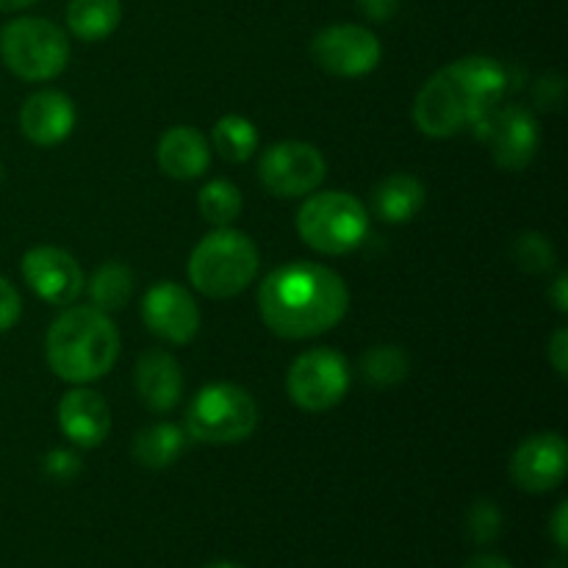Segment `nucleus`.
Listing matches in <instances>:
<instances>
[{"label": "nucleus", "instance_id": "1", "mask_svg": "<svg viewBox=\"0 0 568 568\" xmlns=\"http://www.w3.org/2000/svg\"><path fill=\"white\" fill-rule=\"evenodd\" d=\"M349 308L342 275L322 264L294 261L264 277L258 311L264 325L281 338H314L333 331Z\"/></svg>", "mask_w": 568, "mask_h": 568}, {"label": "nucleus", "instance_id": "2", "mask_svg": "<svg viewBox=\"0 0 568 568\" xmlns=\"http://www.w3.org/2000/svg\"><path fill=\"white\" fill-rule=\"evenodd\" d=\"M508 92V70L488 55H466L438 70L419 89L414 120L425 136L449 139L497 109Z\"/></svg>", "mask_w": 568, "mask_h": 568}, {"label": "nucleus", "instance_id": "3", "mask_svg": "<svg viewBox=\"0 0 568 568\" xmlns=\"http://www.w3.org/2000/svg\"><path fill=\"white\" fill-rule=\"evenodd\" d=\"M44 353H48V364L55 377L83 386V383L109 375L111 366L116 364L120 333L109 314L98 311L94 305L67 308L50 325Z\"/></svg>", "mask_w": 568, "mask_h": 568}, {"label": "nucleus", "instance_id": "4", "mask_svg": "<svg viewBox=\"0 0 568 568\" xmlns=\"http://www.w3.org/2000/svg\"><path fill=\"white\" fill-rule=\"evenodd\" d=\"M261 255L253 239L233 227L211 231L189 258V281L211 300L242 294L258 275Z\"/></svg>", "mask_w": 568, "mask_h": 568}, {"label": "nucleus", "instance_id": "5", "mask_svg": "<svg viewBox=\"0 0 568 568\" xmlns=\"http://www.w3.org/2000/svg\"><path fill=\"white\" fill-rule=\"evenodd\" d=\"M297 233L322 255H347L361 247L369 233L364 203L347 192L311 194L297 211Z\"/></svg>", "mask_w": 568, "mask_h": 568}, {"label": "nucleus", "instance_id": "6", "mask_svg": "<svg viewBox=\"0 0 568 568\" xmlns=\"http://www.w3.org/2000/svg\"><path fill=\"white\" fill-rule=\"evenodd\" d=\"M0 59L22 81H50L70 61V42L55 22L42 17H17L0 31Z\"/></svg>", "mask_w": 568, "mask_h": 568}, {"label": "nucleus", "instance_id": "7", "mask_svg": "<svg viewBox=\"0 0 568 568\" xmlns=\"http://www.w3.org/2000/svg\"><path fill=\"white\" fill-rule=\"evenodd\" d=\"M258 427V405L236 383H211L194 394L186 430L200 444H239Z\"/></svg>", "mask_w": 568, "mask_h": 568}, {"label": "nucleus", "instance_id": "8", "mask_svg": "<svg viewBox=\"0 0 568 568\" xmlns=\"http://www.w3.org/2000/svg\"><path fill=\"white\" fill-rule=\"evenodd\" d=\"M475 136L491 153L494 164L505 172H521L536 159L541 131L525 105H497L475 122Z\"/></svg>", "mask_w": 568, "mask_h": 568}, {"label": "nucleus", "instance_id": "9", "mask_svg": "<svg viewBox=\"0 0 568 568\" xmlns=\"http://www.w3.org/2000/svg\"><path fill=\"white\" fill-rule=\"evenodd\" d=\"M288 397L297 408L320 414L344 399L349 388V366L336 349L316 347L300 355L286 377Z\"/></svg>", "mask_w": 568, "mask_h": 568}, {"label": "nucleus", "instance_id": "10", "mask_svg": "<svg viewBox=\"0 0 568 568\" xmlns=\"http://www.w3.org/2000/svg\"><path fill=\"white\" fill-rule=\"evenodd\" d=\"M325 175V155L308 142L272 144L258 164V181L275 197H303L316 192Z\"/></svg>", "mask_w": 568, "mask_h": 568}, {"label": "nucleus", "instance_id": "11", "mask_svg": "<svg viewBox=\"0 0 568 568\" xmlns=\"http://www.w3.org/2000/svg\"><path fill=\"white\" fill-rule=\"evenodd\" d=\"M316 67L338 78H361L381 64V42L364 26H331L311 42Z\"/></svg>", "mask_w": 568, "mask_h": 568}, {"label": "nucleus", "instance_id": "12", "mask_svg": "<svg viewBox=\"0 0 568 568\" xmlns=\"http://www.w3.org/2000/svg\"><path fill=\"white\" fill-rule=\"evenodd\" d=\"M568 469V447L560 433H538L527 442L519 444V449L510 458V477L519 488L530 494L552 491L564 483Z\"/></svg>", "mask_w": 568, "mask_h": 568}, {"label": "nucleus", "instance_id": "13", "mask_svg": "<svg viewBox=\"0 0 568 568\" xmlns=\"http://www.w3.org/2000/svg\"><path fill=\"white\" fill-rule=\"evenodd\" d=\"M142 320L153 336L170 344H186L197 336L200 311L186 288L161 281L144 294Z\"/></svg>", "mask_w": 568, "mask_h": 568}, {"label": "nucleus", "instance_id": "14", "mask_svg": "<svg viewBox=\"0 0 568 568\" xmlns=\"http://www.w3.org/2000/svg\"><path fill=\"white\" fill-rule=\"evenodd\" d=\"M22 277L50 305H70L83 288L78 261L61 247H33L22 255Z\"/></svg>", "mask_w": 568, "mask_h": 568}, {"label": "nucleus", "instance_id": "15", "mask_svg": "<svg viewBox=\"0 0 568 568\" xmlns=\"http://www.w3.org/2000/svg\"><path fill=\"white\" fill-rule=\"evenodd\" d=\"M20 128L28 142L39 148H53L64 142L75 128V105L64 92L42 89L22 103Z\"/></svg>", "mask_w": 568, "mask_h": 568}, {"label": "nucleus", "instance_id": "16", "mask_svg": "<svg viewBox=\"0 0 568 568\" xmlns=\"http://www.w3.org/2000/svg\"><path fill=\"white\" fill-rule=\"evenodd\" d=\"M59 427L78 447H100L111 430L109 403L92 388H72L59 403Z\"/></svg>", "mask_w": 568, "mask_h": 568}, {"label": "nucleus", "instance_id": "17", "mask_svg": "<svg viewBox=\"0 0 568 568\" xmlns=\"http://www.w3.org/2000/svg\"><path fill=\"white\" fill-rule=\"evenodd\" d=\"M136 392L144 408L155 414L172 410L183 394L181 364L164 349H148L136 361Z\"/></svg>", "mask_w": 568, "mask_h": 568}, {"label": "nucleus", "instance_id": "18", "mask_svg": "<svg viewBox=\"0 0 568 568\" xmlns=\"http://www.w3.org/2000/svg\"><path fill=\"white\" fill-rule=\"evenodd\" d=\"M211 164V148L200 131L189 125L170 128L159 142V166L175 181H194Z\"/></svg>", "mask_w": 568, "mask_h": 568}, {"label": "nucleus", "instance_id": "19", "mask_svg": "<svg viewBox=\"0 0 568 568\" xmlns=\"http://www.w3.org/2000/svg\"><path fill=\"white\" fill-rule=\"evenodd\" d=\"M425 205V186L419 178L414 175H388L377 183L375 194H372V211L381 216L383 222L392 225H403V222L414 220Z\"/></svg>", "mask_w": 568, "mask_h": 568}, {"label": "nucleus", "instance_id": "20", "mask_svg": "<svg viewBox=\"0 0 568 568\" xmlns=\"http://www.w3.org/2000/svg\"><path fill=\"white\" fill-rule=\"evenodd\" d=\"M120 0H70L67 3V26L83 42H100L120 28Z\"/></svg>", "mask_w": 568, "mask_h": 568}, {"label": "nucleus", "instance_id": "21", "mask_svg": "<svg viewBox=\"0 0 568 568\" xmlns=\"http://www.w3.org/2000/svg\"><path fill=\"white\" fill-rule=\"evenodd\" d=\"M183 447H186V436H183L181 427L161 422V425H150L136 433L131 453L139 466L166 469V466H172L181 458Z\"/></svg>", "mask_w": 568, "mask_h": 568}, {"label": "nucleus", "instance_id": "22", "mask_svg": "<svg viewBox=\"0 0 568 568\" xmlns=\"http://www.w3.org/2000/svg\"><path fill=\"white\" fill-rule=\"evenodd\" d=\"M133 294V272L128 270L120 261H109V264L100 266L98 272L89 281V297H92V305L103 314H111V311L125 308L128 300Z\"/></svg>", "mask_w": 568, "mask_h": 568}, {"label": "nucleus", "instance_id": "23", "mask_svg": "<svg viewBox=\"0 0 568 568\" xmlns=\"http://www.w3.org/2000/svg\"><path fill=\"white\" fill-rule=\"evenodd\" d=\"M214 148L231 164H242V161L253 159L255 148H258V131L247 116L225 114L214 125Z\"/></svg>", "mask_w": 568, "mask_h": 568}, {"label": "nucleus", "instance_id": "24", "mask_svg": "<svg viewBox=\"0 0 568 568\" xmlns=\"http://www.w3.org/2000/svg\"><path fill=\"white\" fill-rule=\"evenodd\" d=\"M200 214L214 227H231L242 214V192L231 181H209L200 189Z\"/></svg>", "mask_w": 568, "mask_h": 568}, {"label": "nucleus", "instance_id": "25", "mask_svg": "<svg viewBox=\"0 0 568 568\" xmlns=\"http://www.w3.org/2000/svg\"><path fill=\"white\" fill-rule=\"evenodd\" d=\"M361 372H364V381L372 388H392L403 383L405 375H408V355L399 347H386V344L372 347L361 358Z\"/></svg>", "mask_w": 568, "mask_h": 568}, {"label": "nucleus", "instance_id": "26", "mask_svg": "<svg viewBox=\"0 0 568 568\" xmlns=\"http://www.w3.org/2000/svg\"><path fill=\"white\" fill-rule=\"evenodd\" d=\"M510 255H514L519 270L532 272V275H544V272L552 270L555 261H558L555 247L549 244L547 236H541V233H521L514 242Z\"/></svg>", "mask_w": 568, "mask_h": 568}, {"label": "nucleus", "instance_id": "27", "mask_svg": "<svg viewBox=\"0 0 568 568\" xmlns=\"http://www.w3.org/2000/svg\"><path fill=\"white\" fill-rule=\"evenodd\" d=\"M466 527H469V536L475 541H494L499 536V530H503V514L491 503H477L471 508Z\"/></svg>", "mask_w": 568, "mask_h": 568}, {"label": "nucleus", "instance_id": "28", "mask_svg": "<svg viewBox=\"0 0 568 568\" xmlns=\"http://www.w3.org/2000/svg\"><path fill=\"white\" fill-rule=\"evenodd\" d=\"M22 314V300L6 277H0V333L11 331Z\"/></svg>", "mask_w": 568, "mask_h": 568}, {"label": "nucleus", "instance_id": "29", "mask_svg": "<svg viewBox=\"0 0 568 568\" xmlns=\"http://www.w3.org/2000/svg\"><path fill=\"white\" fill-rule=\"evenodd\" d=\"M44 471L55 480H72V477L81 471V464L72 453H64V449H53V453L44 458Z\"/></svg>", "mask_w": 568, "mask_h": 568}, {"label": "nucleus", "instance_id": "30", "mask_svg": "<svg viewBox=\"0 0 568 568\" xmlns=\"http://www.w3.org/2000/svg\"><path fill=\"white\" fill-rule=\"evenodd\" d=\"M549 364L555 366V372H558L560 377L568 375V331L566 327H558V331L552 333V338H549Z\"/></svg>", "mask_w": 568, "mask_h": 568}, {"label": "nucleus", "instance_id": "31", "mask_svg": "<svg viewBox=\"0 0 568 568\" xmlns=\"http://www.w3.org/2000/svg\"><path fill=\"white\" fill-rule=\"evenodd\" d=\"M358 6H361V11L369 17V20L386 22L397 14L399 0H358Z\"/></svg>", "mask_w": 568, "mask_h": 568}, {"label": "nucleus", "instance_id": "32", "mask_svg": "<svg viewBox=\"0 0 568 568\" xmlns=\"http://www.w3.org/2000/svg\"><path fill=\"white\" fill-rule=\"evenodd\" d=\"M566 521H568V505L560 503L558 510H555V516H552V527H549V530H552V538H555V544H558L560 552H566V547H568Z\"/></svg>", "mask_w": 568, "mask_h": 568}, {"label": "nucleus", "instance_id": "33", "mask_svg": "<svg viewBox=\"0 0 568 568\" xmlns=\"http://www.w3.org/2000/svg\"><path fill=\"white\" fill-rule=\"evenodd\" d=\"M549 297H552L555 308H558L560 314H566L568 311V275L566 272H560L558 281L552 283V288H549Z\"/></svg>", "mask_w": 568, "mask_h": 568}, {"label": "nucleus", "instance_id": "34", "mask_svg": "<svg viewBox=\"0 0 568 568\" xmlns=\"http://www.w3.org/2000/svg\"><path fill=\"white\" fill-rule=\"evenodd\" d=\"M466 568H514L508 564L505 558H499V555H477V558H471Z\"/></svg>", "mask_w": 568, "mask_h": 568}, {"label": "nucleus", "instance_id": "35", "mask_svg": "<svg viewBox=\"0 0 568 568\" xmlns=\"http://www.w3.org/2000/svg\"><path fill=\"white\" fill-rule=\"evenodd\" d=\"M37 3V0H0V11H17L26 9V6Z\"/></svg>", "mask_w": 568, "mask_h": 568}, {"label": "nucleus", "instance_id": "36", "mask_svg": "<svg viewBox=\"0 0 568 568\" xmlns=\"http://www.w3.org/2000/svg\"><path fill=\"white\" fill-rule=\"evenodd\" d=\"M209 568H242V566H236V564H225V560H222V564H211Z\"/></svg>", "mask_w": 568, "mask_h": 568}, {"label": "nucleus", "instance_id": "37", "mask_svg": "<svg viewBox=\"0 0 568 568\" xmlns=\"http://www.w3.org/2000/svg\"><path fill=\"white\" fill-rule=\"evenodd\" d=\"M547 568H566V566H564V560H558V564H552V566H547Z\"/></svg>", "mask_w": 568, "mask_h": 568}]
</instances>
